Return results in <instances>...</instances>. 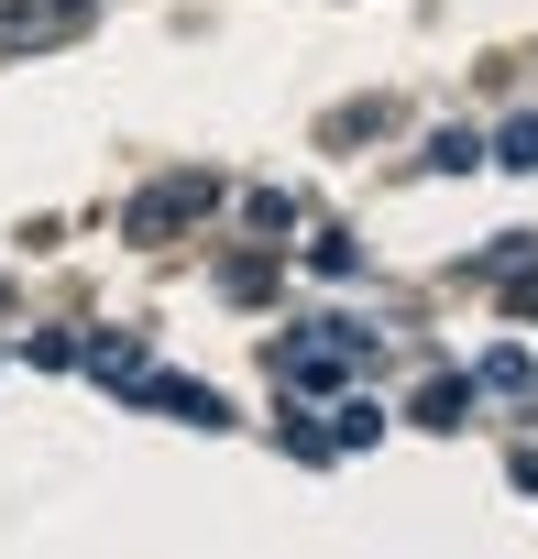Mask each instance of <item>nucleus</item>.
<instances>
[{
    "label": "nucleus",
    "instance_id": "nucleus-4",
    "mask_svg": "<svg viewBox=\"0 0 538 559\" xmlns=\"http://www.w3.org/2000/svg\"><path fill=\"white\" fill-rule=\"evenodd\" d=\"M461 406H472V373H429V384L407 395V417H418V428H461Z\"/></svg>",
    "mask_w": 538,
    "mask_h": 559
},
{
    "label": "nucleus",
    "instance_id": "nucleus-6",
    "mask_svg": "<svg viewBox=\"0 0 538 559\" xmlns=\"http://www.w3.org/2000/svg\"><path fill=\"white\" fill-rule=\"evenodd\" d=\"M472 384H483V395H527V384H538V362L505 341V352H483V373H472Z\"/></svg>",
    "mask_w": 538,
    "mask_h": 559
},
{
    "label": "nucleus",
    "instance_id": "nucleus-3",
    "mask_svg": "<svg viewBox=\"0 0 538 559\" xmlns=\"http://www.w3.org/2000/svg\"><path fill=\"white\" fill-rule=\"evenodd\" d=\"M220 209V176H165L143 209H132V230H176V219H209Z\"/></svg>",
    "mask_w": 538,
    "mask_h": 559
},
{
    "label": "nucleus",
    "instance_id": "nucleus-9",
    "mask_svg": "<svg viewBox=\"0 0 538 559\" xmlns=\"http://www.w3.org/2000/svg\"><path fill=\"white\" fill-rule=\"evenodd\" d=\"M494 165H516V176H527V165H538V110H516V121H505V132H494Z\"/></svg>",
    "mask_w": 538,
    "mask_h": 559
},
{
    "label": "nucleus",
    "instance_id": "nucleus-1",
    "mask_svg": "<svg viewBox=\"0 0 538 559\" xmlns=\"http://www.w3.org/2000/svg\"><path fill=\"white\" fill-rule=\"evenodd\" d=\"M132 395H143L154 417H176V428H231V406H220L209 384H187V373H143Z\"/></svg>",
    "mask_w": 538,
    "mask_h": 559
},
{
    "label": "nucleus",
    "instance_id": "nucleus-5",
    "mask_svg": "<svg viewBox=\"0 0 538 559\" xmlns=\"http://www.w3.org/2000/svg\"><path fill=\"white\" fill-rule=\"evenodd\" d=\"M78 362H89V373H100V384H121V395H132V384H143V373H154V362H143V352H132V341H89V352H78Z\"/></svg>",
    "mask_w": 538,
    "mask_h": 559
},
{
    "label": "nucleus",
    "instance_id": "nucleus-7",
    "mask_svg": "<svg viewBox=\"0 0 538 559\" xmlns=\"http://www.w3.org/2000/svg\"><path fill=\"white\" fill-rule=\"evenodd\" d=\"M472 165H483L472 132H429V176H472Z\"/></svg>",
    "mask_w": 538,
    "mask_h": 559
},
{
    "label": "nucleus",
    "instance_id": "nucleus-2",
    "mask_svg": "<svg viewBox=\"0 0 538 559\" xmlns=\"http://www.w3.org/2000/svg\"><path fill=\"white\" fill-rule=\"evenodd\" d=\"M100 0H0V45H45V34H78Z\"/></svg>",
    "mask_w": 538,
    "mask_h": 559
},
{
    "label": "nucleus",
    "instance_id": "nucleus-10",
    "mask_svg": "<svg viewBox=\"0 0 538 559\" xmlns=\"http://www.w3.org/2000/svg\"><path fill=\"white\" fill-rule=\"evenodd\" d=\"M308 263H319V274H352V263H363V241H352V230H319V241H308Z\"/></svg>",
    "mask_w": 538,
    "mask_h": 559
},
{
    "label": "nucleus",
    "instance_id": "nucleus-8",
    "mask_svg": "<svg viewBox=\"0 0 538 559\" xmlns=\"http://www.w3.org/2000/svg\"><path fill=\"white\" fill-rule=\"evenodd\" d=\"M330 439H341V450H374V439H385V417H374L363 395H341V417H330Z\"/></svg>",
    "mask_w": 538,
    "mask_h": 559
}]
</instances>
